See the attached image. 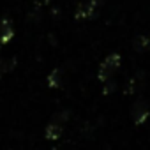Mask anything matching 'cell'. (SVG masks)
Wrapping results in <instances>:
<instances>
[{"label": "cell", "instance_id": "3", "mask_svg": "<svg viewBox=\"0 0 150 150\" xmlns=\"http://www.w3.org/2000/svg\"><path fill=\"white\" fill-rule=\"evenodd\" d=\"M148 118V106L145 101H138L132 106V120L136 124H143Z\"/></svg>", "mask_w": 150, "mask_h": 150}, {"label": "cell", "instance_id": "4", "mask_svg": "<svg viewBox=\"0 0 150 150\" xmlns=\"http://www.w3.org/2000/svg\"><path fill=\"white\" fill-rule=\"evenodd\" d=\"M132 46H134L136 51H146V50H150V35H146V34L138 35L134 39V44Z\"/></svg>", "mask_w": 150, "mask_h": 150}, {"label": "cell", "instance_id": "6", "mask_svg": "<svg viewBox=\"0 0 150 150\" xmlns=\"http://www.w3.org/2000/svg\"><path fill=\"white\" fill-rule=\"evenodd\" d=\"M96 6H92L90 2L88 4H85V6H81L80 9H78V13H76V16L78 18H81V20H85V18H92L94 14H96Z\"/></svg>", "mask_w": 150, "mask_h": 150}, {"label": "cell", "instance_id": "5", "mask_svg": "<svg viewBox=\"0 0 150 150\" xmlns=\"http://www.w3.org/2000/svg\"><path fill=\"white\" fill-rule=\"evenodd\" d=\"M13 27H11V21L4 20L2 25H0V42H7L11 37H13Z\"/></svg>", "mask_w": 150, "mask_h": 150}, {"label": "cell", "instance_id": "8", "mask_svg": "<svg viewBox=\"0 0 150 150\" xmlns=\"http://www.w3.org/2000/svg\"><path fill=\"white\" fill-rule=\"evenodd\" d=\"M2 72H6V71H4V65H2V62H0V76H2Z\"/></svg>", "mask_w": 150, "mask_h": 150}, {"label": "cell", "instance_id": "2", "mask_svg": "<svg viewBox=\"0 0 150 150\" xmlns=\"http://www.w3.org/2000/svg\"><path fill=\"white\" fill-rule=\"evenodd\" d=\"M62 115L64 113H57L53 117V120L48 124V127H46V138L58 139L62 136V132H64V122H62V118H67V115L65 117H62Z\"/></svg>", "mask_w": 150, "mask_h": 150}, {"label": "cell", "instance_id": "7", "mask_svg": "<svg viewBox=\"0 0 150 150\" xmlns=\"http://www.w3.org/2000/svg\"><path fill=\"white\" fill-rule=\"evenodd\" d=\"M60 78H62V72H60L58 69H57V71H53V72L50 74V78H48V83H50V87H51V88H58V87L62 85Z\"/></svg>", "mask_w": 150, "mask_h": 150}, {"label": "cell", "instance_id": "1", "mask_svg": "<svg viewBox=\"0 0 150 150\" xmlns=\"http://www.w3.org/2000/svg\"><path fill=\"white\" fill-rule=\"evenodd\" d=\"M118 67H120V57H118L117 53L110 55V57L101 64V67H99V80L108 81L113 74H115V71H117Z\"/></svg>", "mask_w": 150, "mask_h": 150}]
</instances>
